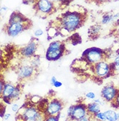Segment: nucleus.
<instances>
[{
    "instance_id": "21",
    "label": "nucleus",
    "mask_w": 119,
    "mask_h": 121,
    "mask_svg": "<svg viewBox=\"0 0 119 121\" xmlns=\"http://www.w3.org/2000/svg\"><path fill=\"white\" fill-rule=\"evenodd\" d=\"M60 115L61 113H59L57 116H46L44 121H59Z\"/></svg>"
},
{
    "instance_id": "6",
    "label": "nucleus",
    "mask_w": 119,
    "mask_h": 121,
    "mask_svg": "<svg viewBox=\"0 0 119 121\" xmlns=\"http://www.w3.org/2000/svg\"><path fill=\"white\" fill-rule=\"evenodd\" d=\"M63 109V103L58 98H53L51 100H49L44 114L45 117L57 116L59 113H61Z\"/></svg>"
},
{
    "instance_id": "25",
    "label": "nucleus",
    "mask_w": 119,
    "mask_h": 121,
    "mask_svg": "<svg viewBox=\"0 0 119 121\" xmlns=\"http://www.w3.org/2000/svg\"><path fill=\"white\" fill-rule=\"evenodd\" d=\"M20 108L19 104H16V103H13V104H11V109L13 112H15V113L18 112L19 109H20Z\"/></svg>"
},
{
    "instance_id": "7",
    "label": "nucleus",
    "mask_w": 119,
    "mask_h": 121,
    "mask_svg": "<svg viewBox=\"0 0 119 121\" xmlns=\"http://www.w3.org/2000/svg\"><path fill=\"white\" fill-rule=\"evenodd\" d=\"M38 70L29 65H23L19 66L17 74L19 80L20 81H27L33 79V77L36 76Z\"/></svg>"
},
{
    "instance_id": "9",
    "label": "nucleus",
    "mask_w": 119,
    "mask_h": 121,
    "mask_svg": "<svg viewBox=\"0 0 119 121\" xmlns=\"http://www.w3.org/2000/svg\"><path fill=\"white\" fill-rule=\"evenodd\" d=\"M72 107L71 115L68 118L70 121H79L88 115L87 105L83 103H77L74 105H72Z\"/></svg>"
},
{
    "instance_id": "23",
    "label": "nucleus",
    "mask_w": 119,
    "mask_h": 121,
    "mask_svg": "<svg viewBox=\"0 0 119 121\" xmlns=\"http://www.w3.org/2000/svg\"><path fill=\"white\" fill-rule=\"evenodd\" d=\"M85 98H87L88 100H94V99H96V94L94 92H88L85 94Z\"/></svg>"
},
{
    "instance_id": "31",
    "label": "nucleus",
    "mask_w": 119,
    "mask_h": 121,
    "mask_svg": "<svg viewBox=\"0 0 119 121\" xmlns=\"http://www.w3.org/2000/svg\"><path fill=\"white\" fill-rule=\"evenodd\" d=\"M5 83V82H3V80H1V82H0V94L2 92V91H3Z\"/></svg>"
},
{
    "instance_id": "22",
    "label": "nucleus",
    "mask_w": 119,
    "mask_h": 121,
    "mask_svg": "<svg viewBox=\"0 0 119 121\" xmlns=\"http://www.w3.org/2000/svg\"><path fill=\"white\" fill-rule=\"evenodd\" d=\"M42 98H41L40 96H37V95H34V96H33L31 98V100H30V102L32 103V104H38V103L40 102V100H42Z\"/></svg>"
},
{
    "instance_id": "16",
    "label": "nucleus",
    "mask_w": 119,
    "mask_h": 121,
    "mask_svg": "<svg viewBox=\"0 0 119 121\" xmlns=\"http://www.w3.org/2000/svg\"><path fill=\"white\" fill-rule=\"evenodd\" d=\"M107 121H119L117 118V113L113 109H108L104 111Z\"/></svg>"
},
{
    "instance_id": "11",
    "label": "nucleus",
    "mask_w": 119,
    "mask_h": 121,
    "mask_svg": "<svg viewBox=\"0 0 119 121\" xmlns=\"http://www.w3.org/2000/svg\"><path fill=\"white\" fill-rule=\"evenodd\" d=\"M24 23H14V24H8L6 29L7 34L11 37H15L20 34L25 29Z\"/></svg>"
},
{
    "instance_id": "33",
    "label": "nucleus",
    "mask_w": 119,
    "mask_h": 121,
    "mask_svg": "<svg viewBox=\"0 0 119 121\" xmlns=\"http://www.w3.org/2000/svg\"><path fill=\"white\" fill-rule=\"evenodd\" d=\"M57 78L55 76H52L51 77V78L50 79V83H51V85H53V84L55 83V82L57 81Z\"/></svg>"
},
{
    "instance_id": "5",
    "label": "nucleus",
    "mask_w": 119,
    "mask_h": 121,
    "mask_svg": "<svg viewBox=\"0 0 119 121\" xmlns=\"http://www.w3.org/2000/svg\"><path fill=\"white\" fill-rule=\"evenodd\" d=\"M93 66V72L96 77L100 79H105L109 76L113 74L111 63L106 60H101L98 63L95 64Z\"/></svg>"
},
{
    "instance_id": "36",
    "label": "nucleus",
    "mask_w": 119,
    "mask_h": 121,
    "mask_svg": "<svg viewBox=\"0 0 119 121\" xmlns=\"http://www.w3.org/2000/svg\"><path fill=\"white\" fill-rule=\"evenodd\" d=\"M100 1H106V0H100Z\"/></svg>"
},
{
    "instance_id": "35",
    "label": "nucleus",
    "mask_w": 119,
    "mask_h": 121,
    "mask_svg": "<svg viewBox=\"0 0 119 121\" xmlns=\"http://www.w3.org/2000/svg\"><path fill=\"white\" fill-rule=\"evenodd\" d=\"M93 121H97V120H96L95 118H93Z\"/></svg>"
},
{
    "instance_id": "10",
    "label": "nucleus",
    "mask_w": 119,
    "mask_h": 121,
    "mask_svg": "<svg viewBox=\"0 0 119 121\" xmlns=\"http://www.w3.org/2000/svg\"><path fill=\"white\" fill-rule=\"evenodd\" d=\"M37 48H38V42L36 40H32L27 44L20 50V55L23 58L31 59L34 55H36Z\"/></svg>"
},
{
    "instance_id": "20",
    "label": "nucleus",
    "mask_w": 119,
    "mask_h": 121,
    "mask_svg": "<svg viewBox=\"0 0 119 121\" xmlns=\"http://www.w3.org/2000/svg\"><path fill=\"white\" fill-rule=\"evenodd\" d=\"M94 118L98 121H106L105 113H104V112H102V111H100L98 113H96L94 117Z\"/></svg>"
},
{
    "instance_id": "29",
    "label": "nucleus",
    "mask_w": 119,
    "mask_h": 121,
    "mask_svg": "<svg viewBox=\"0 0 119 121\" xmlns=\"http://www.w3.org/2000/svg\"><path fill=\"white\" fill-rule=\"evenodd\" d=\"M62 85H63V83L60 81H58V80H57L53 84V87H55V88H59V87H62Z\"/></svg>"
},
{
    "instance_id": "26",
    "label": "nucleus",
    "mask_w": 119,
    "mask_h": 121,
    "mask_svg": "<svg viewBox=\"0 0 119 121\" xmlns=\"http://www.w3.org/2000/svg\"><path fill=\"white\" fill-rule=\"evenodd\" d=\"M44 33V32L41 29H37V30H35L34 32V35L35 37H39L40 36H42Z\"/></svg>"
},
{
    "instance_id": "13",
    "label": "nucleus",
    "mask_w": 119,
    "mask_h": 121,
    "mask_svg": "<svg viewBox=\"0 0 119 121\" xmlns=\"http://www.w3.org/2000/svg\"><path fill=\"white\" fill-rule=\"evenodd\" d=\"M15 87H16V85H14L12 83H7V82H5L3 91L0 94L1 98H9L10 99V96L13 94L14 90L15 89Z\"/></svg>"
},
{
    "instance_id": "32",
    "label": "nucleus",
    "mask_w": 119,
    "mask_h": 121,
    "mask_svg": "<svg viewBox=\"0 0 119 121\" xmlns=\"http://www.w3.org/2000/svg\"><path fill=\"white\" fill-rule=\"evenodd\" d=\"M114 102L116 103V104L117 105V106H118V108L119 109V93L117 94V96H116V98H115V100Z\"/></svg>"
},
{
    "instance_id": "8",
    "label": "nucleus",
    "mask_w": 119,
    "mask_h": 121,
    "mask_svg": "<svg viewBox=\"0 0 119 121\" xmlns=\"http://www.w3.org/2000/svg\"><path fill=\"white\" fill-rule=\"evenodd\" d=\"M119 92V88L111 83L107 84L101 90V97L106 102L111 103L115 101Z\"/></svg>"
},
{
    "instance_id": "27",
    "label": "nucleus",
    "mask_w": 119,
    "mask_h": 121,
    "mask_svg": "<svg viewBox=\"0 0 119 121\" xmlns=\"http://www.w3.org/2000/svg\"><path fill=\"white\" fill-rule=\"evenodd\" d=\"M93 121V117H91L89 115H87V116L84 117L83 118H82L81 119H80L79 121Z\"/></svg>"
},
{
    "instance_id": "30",
    "label": "nucleus",
    "mask_w": 119,
    "mask_h": 121,
    "mask_svg": "<svg viewBox=\"0 0 119 121\" xmlns=\"http://www.w3.org/2000/svg\"><path fill=\"white\" fill-rule=\"evenodd\" d=\"M11 115L10 114V113H6L5 115H4V116H3V119L4 120V121H8V119L10 118V117H11Z\"/></svg>"
},
{
    "instance_id": "2",
    "label": "nucleus",
    "mask_w": 119,
    "mask_h": 121,
    "mask_svg": "<svg viewBox=\"0 0 119 121\" xmlns=\"http://www.w3.org/2000/svg\"><path fill=\"white\" fill-rule=\"evenodd\" d=\"M21 108L23 109V112L19 115L24 121H44L45 118L44 114L40 111L37 106L31 102L29 105L28 102H26Z\"/></svg>"
},
{
    "instance_id": "15",
    "label": "nucleus",
    "mask_w": 119,
    "mask_h": 121,
    "mask_svg": "<svg viewBox=\"0 0 119 121\" xmlns=\"http://www.w3.org/2000/svg\"><path fill=\"white\" fill-rule=\"evenodd\" d=\"M26 19L24 18V17L21 15L20 13H13L11 15V18L9 19L8 24H14V23H25L26 21Z\"/></svg>"
},
{
    "instance_id": "18",
    "label": "nucleus",
    "mask_w": 119,
    "mask_h": 121,
    "mask_svg": "<svg viewBox=\"0 0 119 121\" xmlns=\"http://www.w3.org/2000/svg\"><path fill=\"white\" fill-rule=\"evenodd\" d=\"M111 69L113 74H119V49L116 52V56L113 62L111 63Z\"/></svg>"
},
{
    "instance_id": "17",
    "label": "nucleus",
    "mask_w": 119,
    "mask_h": 121,
    "mask_svg": "<svg viewBox=\"0 0 119 121\" xmlns=\"http://www.w3.org/2000/svg\"><path fill=\"white\" fill-rule=\"evenodd\" d=\"M21 94V87L20 85V84H16L15 89L14 90L13 94L11 95L10 96V100L12 102L16 101V100H18Z\"/></svg>"
},
{
    "instance_id": "14",
    "label": "nucleus",
    "mask_w": 119,
    "mask_h": 121,
    "mask_svg": "<svg viewBox=\"0 0 119 121\" xmlns=\"http://www.w3.org/2000/svg\"><path fill=\"white\" fill-rule=\"evenodd\" d=\"M87 110L88 115L94 117L96 113L101 111L100 106L95 102H91L88 104L87 105Z\"/></svg>"
},
{
    "instance_id": "34",
    "label": "nucleus",
    "mask_w": 119,
    "mask_h": 121,
    "mask_svg": "<svg viewBox=\"0 0 119 121\" xmlns=\"http://www.w3.org/2000/svg\"><path fill=\"white\" fill-rule=\"evenodd\" d=\"M117 118H118V121H119V113H117Z\"/></svg>"
},
{
    "instance_id": "1",
    "label": "nucleus",
    "mask_w": 119,
    "mask_h": 121,
    "mask_svg": "<svg viewBox=\"0 0 119 121\" xmlns=\"http://www.w3.org/2000/svg\"><path fill=\"white\" fill-rule=\"evenodd\" d=\"M82 18L76 13H68L64 14L61 18V31L66 32V35L76 31L81 24Z\"/></svg>"
},
{
    "instance_id": "19",
    "label": "nucleus",
    "mask_w": 119,
    "mask_h": 121,
    "mask_svg": "<svg viewBox=\"0 0 119 121\" xmlns=\"http://www.w3.org/2000/svg\"><path fill=\"white\" fill-rule=\"evenodd\" d=\"M30 59V61H29V63H30V65L33 66L34 68H35L36 69L38 70V67L40 65V63H41V61H40V59L38 57V55H34V57H33L31 59Z\"/></svg>"
},
{
    "instance_id": "12",
    "label": "nucleus",
    "mask_w": 119,
    "mask_h": 121,
    "mask_svg": "<svg viewBox=\"0 0 119 121\" xmlns=\"http://www.w3.org/2000/svg\"><path fill=\"white\" fill-rule=\"evenodd\" d=\"M38 11L43 13L48 14L52 11L53 5L49 0H38L37 3Z\"/></svg>"
},
{
    "instance_id": "3",
    "label": "nucleus",
    "mask_w": 119,
    "mask_h": 121,
    "mask_svg": "<svg viewBox=\"0 0 119 121\" xmlns=\"http://www.w3.org/2000/svg\"><path fill=\"white\" fill-rule=\"evenodd\" d=\"M66 51L65 45L59 40L51 42L46 52V59L49 61H55L60 59Z\"/></svg>"
},
{
    "instance_id": "24",
    "label": "nucleus",
    "mask_w": 119,
    "mask_h": 121,
    "mask_svg": "<svg viewBox=\"0 0 119 121\" xmlns=\"http://www.w3.org/2000/svg\"><path fill=\"white\" fill-rule=\"evenodd\" d=\"M94 102L96 103L97 104H98V105H100V106H104V105H106V102L105 101V100H103L102 98H96V99H94V101H93Z\"/></svg>"
},
{
    "instance_id": "4",
    "label": "nucleus",
    "mask_w": 119,
    "mask_h": 121,
    "mask_svg": "<svg viewBox=\"0 0 119 121\" xmlns=\"http://www.w3.org/2000/svg\"><path fill=\"white\" fill-rule=\"evenodd\" d=\"M106 52L98 48H91L87 49L83 54L85 60L91 65L98 63L101 60H106Z\"/></svg>"
},
{
    "instance_id": "28",
    "label": "nucleus",
    "mask_w": 119,
    "mask_h": 121,
    "mask_svg": "<svg viewBox=\"0 0 119 121\" xmlns=\"http://www.w3.org/2000/svg\"><path fill=\"white\" fill-rule=\"evenodd\" d=\"M100 27L99 26H94L93 28L91 29V33L93 35H97L98 33V32L100 31Z\"/></svg>"
}]
</instances>
